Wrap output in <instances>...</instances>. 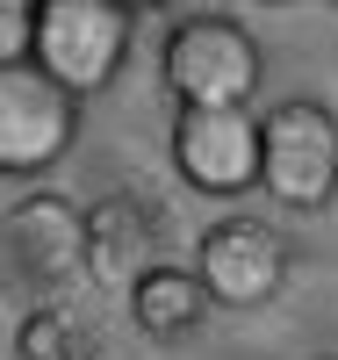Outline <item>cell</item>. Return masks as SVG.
I'll return each instance as SVG.
<instances>
[{
    "mask_svg": "<svg viewBox=\"0 0 338 360\" xmlns=\"http://www.w3.org/2000/svg\"><path fill=\"white\" fill-rule=\"evenodd\" d=\"M29 22H37V0H0V65L29 58Z\"/></svg>",
    "mask_w": 338,
    "mask_h": 360,
    "instance_id": "obj_11",
    "label": "cell"
},
{
    "mask_svg": "<svg viewBox=\"0 0 338 360\" xmlns=\"http://www.w3.org/2000/svg\"><path fill=\"white\" fill-rule=\"evenodd\" d=\"M79 137V101L37 65H0V180H44Z\"/></svg>",
    "mask_w": 338,
    "mask_h": 360,
    "instance_id": "obj_4",
    "label": "cell"
},
{
    "mask_svg": "<svg viewBox=\"0 0 338 360\" xmlns=\"http://www.w3.org/2000/svg\"><path fill=\"white\" fill-rule=\"evenodd\" d=\"M166 152L195 195H216V202L252 195L259 188V115L252 108H173Z\"/></svg>",
    "mask_w": 338,
    "mask_h": 360,
    "instance_id": "obj_6",
    "label": "cell"
},
{
    "mask_svg": "<svg viewBox=\"0 0 338 360\" xmlns=\"http://www.w3.org/2000/svg\"><path fill=\"white\" fill-rule=\"evenodd\" d=\"M130 324L144 339H188V332L209 324V295H202V281L188 274V266L151 259L144 274L130 281Z\"/></svg>",
    "mask_w": 338,
    "mask_h": 360,
    "instance_id": "obj_9",
    "label": "cell"
},
{
    "mask_svg": "<svg viewBox=\"0 0 338 360\" xmlns=\"http://www.w3.org/2000/svg\"><path fill=\"white\" fill-rule=\"evenodd\" d=\"M0 238H8V259L44 288H65L86 274V202L58 195V188H29L0 217Z\"/></svg>",
    "mask_w": 338,
    "mask_h": 360,
    "instance_id": "obj_7",
    "label": "cell"
},
{
    "mask_svg": "<svg viewBox=\"0 0 338 360\" xmlns=\"http://www.w3.org/2000/svg\"><path fill=\"white\" fill-rule=\"evenodd\" d=\"M115 8H130V15H137V8H166V0H115Z\"/></svg>",
    "mask_w": 338,
    "mask_h": 360,
    "instance_id": "obj_12",
    "label": "cell"
},
{
    "mask_svg": "<svg viewBox=\"0 0 338 360\" xmlns=\"http://www.w3.org/2000/svg\"><path fill=\"white\" fill-rule=\"evenodd\" d=\"M188 274L202 281L209 310H259L288 281V238L266 217H216L195 238V266Z\"/></svg>",
    "mask_w": 338,
    "mask_h": 360,
    "instance_id": "obj_5",
    "label": "cell"
},
{
    "mask_svg": "<svg viewBox=\"0 0 338 360\" xmlns=\"http://www.w3.org/2000/svg\"><path fill=\"white\" fill-rule=\"evenodd\" d=\"M130 37L137 15L115 8V0H37V22H29V65L51 86H65L72 101L115 86V72L130 65Z\"/></svg>",
    "mask_w": 338,
    "mask_h": 360,
    "instance_id": "obj_2",
    "label": "cell"
},
{
    "mask_svg": "<svg viewBox=\"0 0 338 360\" xmlns=\"http://www.w3.org/2000/svg\"><path fill=\"white\" fill-rule=\"evenodd\" d=\"M15 360H94V339L65 303H37L15 324Z\"/></svg>",
    "mask_w": 338,
    "mask_h": 360,
    "instance_id": "obj_10",
    "label": "cell"
},
{
    "mask_svg": "<svg viewBox=\"0 0 338 360\" xmlns=\"http://www.w3.org/2000/svg\"><path fill=\"white\" fill-rule=\"evenodd\" d=\"M259 188L302 217L338 202V108L295 94L259 115Z\"/></svg>",
    "mask_w": 338,
    "mask_h": 360,
    "instance_id": "obj_3",
    "label": "cell"
},
{
    "mask_svg": "<svg viewBox=\"0 0 338 360\" xmlns=\"http://www.w3.org/2000/svg\"><path fill=\"white\" fill-rule=\"evenodd\" d=\"M166 238V217L144 195H101L86 209V274L94 281H137Z\"/></svg>",
    "mask_w": 338,
    "mask_h": 360,
    "instance_id": "obj_8",
    "label": "cell"
},
{
    "mask_svg": "<svg viewBox=\"0 0 338 360\" xmlns=\"http://www.w3.org/2000/svg\"><path fill=\"white\" fill-rule=\"evenodd\" d=\"M159 79L173 108H252L266 79V51L238 15H180L166 29Z\"/></svg>",
    "mask_w": 338,
    "mask_h": 360,
    "instance_id": "obj_1",
    "label": "cell"
}]
</instances>
